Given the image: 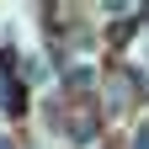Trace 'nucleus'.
Instances as JSON below:
<instances>
[{
  "label": "nucleus",
  "mask_w": 149,
  "mask_h": 149,
  "mask_svg": "<svg viewBox=\"0 0 149 149\" xmlns=\"http://www.w3.org/2000/svg\"><path fill=\"white\" fill-rule=\"evenodd\" d=\"M91 80H96V64H74V69L64 74V85H69V91H85Z\"/></svg>",
  "instance_id": "1"
},
{
  "label": "nucleus",
  "mask_w": 149,
  "mask_h": 149,
  "mask_svg": "<svg viewBox=\"0 0 149 149\" xmlns=\"http://www.w3.org/2000/svg\"><path fill=\"white\" fill-rule=\"evenodd\" d=\"M27 80H32V85H43V80H48V64H43V53H27Z\"/></svg>",
  "instance_id": "2"
},
{
  "label": "nucleus",
  "mask_w": 149,
  "mask_h": 149,
  "mask_svg": "<svg viewBox=\"0 0 149 149\" xmlns=\"http://www.w3.org/2000/svg\"><path fill=\"white\" fill-rule=\"evenodd\" d=\"M133 149H149V123H139V128H133Z\"/></svg>",
  "instance_id": "3"
},
{
  "label": "nucleus",
  "mask_w": 149,
  "mask_h": 149,
  "mask_svg": "<svg viewBox=\"0 0 149 149\" xmlns=\"http://www.w3.org/2000/svg\"><path fill=\"white\" fill-rule=\"evenodd\" d=\"M0 101H6V74H0Z\"/></svg>",
  "instance_id": "4"
},
{
  "label": "nucleus",
  "mask_w": 149,
  "mask_h": 149,
  "mask_svg": "<svg viewBox=\"0 0 149 149\" xmlns=\"http://www.w3.org/2000/svg\"><path fill=\"white\" fill-rule=\"evenodd\" d=\"M144 53H149V43H144Z\"/></svg>",
  "instance_id": "5"
},
{
  "label": "nucleus",
  "mask_w": 149,
  "mask_h": 149,
  "mask_svg": "<svg viewBox=\"0 0 149 149\" xmlns=\"http://www.w3.org/2000/svg\"><path fill=\"white\" fill-rule=\"evenodd\" d=\"M0 149H6V144H0Z\"/></svg>",
  "instance_id": "6"
}]
</instances>
